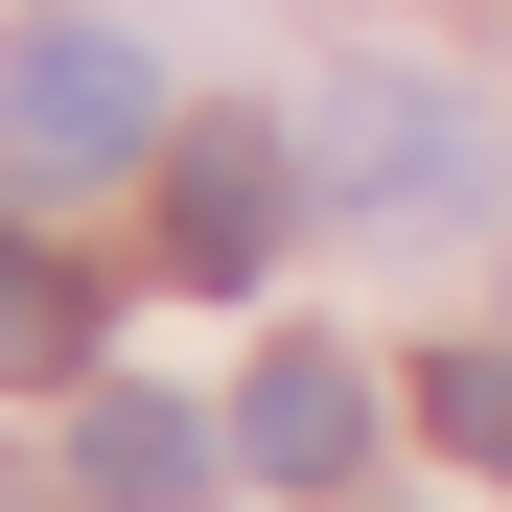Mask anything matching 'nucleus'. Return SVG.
<instances>
[{"mask_svg": "<svg viewBox=\"0 0 512 512\" xmlns=\"http://www.w3.org/2000/svg\"><path fill=\"white\" fill-rule=\"evenodd\" d=\"M419 419H443V443L512 489V350H443V373H419Z\"/></svg>", "mask_w": 512, "mask_h": 512, "instance_id": "obj_7", "label": "nucleus"}, {"mask_svg": "<svg viewBox=\"0 0 512 512\" xmlns=\"http://www.w3.org/2000/svg\"><path fill=\"white\" fill-rule=\"evenodd\" d=\"M0 373H24V396H47V373H94V256H47L24 210H0Z\"/></svg>", "mask_w": 512, "mask_h": 512, "instance_id": "obj_6", "label": "nucleus"}, {"mask_svg": "<svg viewBox=\"0 0 512 512\" xmlns=\"http://www.w3.org/2000/svg\"><path fill=\"white\" fill-rule=\"evenodd\" d=\"M233 466H256V489H350V466H373V373L326 350V326H280L256 396H233Z\"/></svg>", "mask_w": 512, "mask_h": 512, "instance_id": "obj_4", "label": "nucleus"}, {"mask_svg": "<svg viewBox=\"0 0 512 512\" xmlns=\"http://www.w3.org/2000/svg\"><path fill=\"white\" fill-rule=\"evenodd\" d=\"M280 140H256V117H163V280H210V303H256V280H280Z\"/></svg>", "mask_w": 512, "mask_h": 512, "instance_id": "obj_2", "label": "nucleus"}, {"mask_svg": "<svg viewBox=\"0 0 512 512\" xmlns=\"http://www.w3.org/2000/svg\"><path fill=\"white\" fill-rule=\"evenodd\" d=\"M303 163H326L350 210H443V187H489V117L443 94V70H350V94L303 117Z\"/></svg>", "mask_w": 512, "mask_h": 512, "instance_id": "obj_3", "label": "nucleus"}, {"mask_svg": "<svg viewBox=\"0 0 512 512\" xmlns=\"http://www.w3.org/2000/svg\"><path fill=\"white\" fill-rule=\"evenodd\" d=\"M0 163H24V187L163 163V70H140L117 24H0Z\"/></svg>", "mask_w": 512, "mask_h": 512, "instance_id": "obj_1", "label": "nucleus"}, {"mask_svg": "<svg viewBox=\"0 0 512 512\" xmlns=\"http://www.w3.org/2000/svg\"><path fill=\"white\" fill-rule=\"evenodd\" d=\"M233 466V419H187V396H94V419H70V489H94V512H187Z\"/></svg>", "mask_w": 512, "mask_h": 512, "instance_id": "obj_5", "label": "nucleus"}]
</instances>
